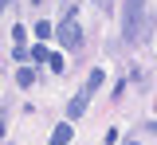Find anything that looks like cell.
<instances>
[{"mask_svg":"<svg viewBox=\"0 0 157 145\" xmlns=\"http://www.w3.org/2000/svg\"><path fill=\"white\" fill-rule=\"evenodd\" d=\"M141 24H145V0H126L122 4V39L137 43L141 39Z\"/></svg>","mask_w":157,"mask_h":145,"instance_id":"obj_1","label":"cell"},{"mask_svg":"<svg viewBox=\"0 0 157 145\" xmlns=\"http://www.w3.org/2000/svg\"><path fill=\"white\" fill-rule=\"evenodd\" d=\"M55 39L67 47V51H75V47H82V28H78V12L67 4V12H63V20H59L55 28Z\"/></svg>","mask_w":157,"mask_h":145,"instance_id":"obj_2","label":"cell"},{"mask_svg":"<svg viewBox=\"0 0 157 145\" xmlns=\"http://www.w3.org/2000/svg\"><path fill=\"white\" fill-rule=\"evenodd\" d=\"M82 114H86V98L78 94V98H71V102H67V118H82Z\"/></svg>","mask_w":157,"mask_h":145,"instance_id":"obj_3","label":"cell"},{"mask_svg":"<svg viewBox=\"0 0 157 145\" xmlns=\"http://www.w3.org/2000/svg\"><path fill=\"white\" fill-rule=\"evenodd\" d=\"M71 133H75L71 125H55V133H51V145H67V141H71Z\"/></svg>","mask_w":157,"mask_h":145,"instance_id":"obj_4","label":"cell"},{"mask_svg":"<svg viewBox=\"0 0 157 145\" xmlns=\"http://www.w3.org/2000/svg\"><path fill=\"white\" fill-rule=\"evenodd\" d=\"M16 83L20 86H32V83H36V71H32V67H20V71H16Z\"/></svg>","mask_w":157,"mask_h":145,"instance_id":"obj_5","label":"cell"},{"mask_svg":"<svg viewBox=\"0 0 157 145\" xmlns=\"http://www.w3.org/2000/svg\"><path fill=\"white\" fill-rule=\"evenodd\" d=\"M102 83H106V75H102V71H90V75H86V90H98Z\"/></svg>","mask_w":157,"mask_h":145,"instance_id":"obj_6","label":"cell"},{"mask_svg":"<svg viewBox=\"0 0 157 145\" xmlns=\"http://www.w3.org/2000/svg\"><path fill=\"white\" fill-rule=\"evenodd\" d=\"M36 35H39V39H47V35H55V28H51L47 20H39V24H36Z\"/></svg>","mask_w":157,"mask_h":145,"instance_id":"obj_7","label":"cell"},{"mask_svg":"<svg viewBox=\"0 0 157 145\" xmlns=\"http://www.w3.org/2000/svg\"><path fill=\"white\" fill-rule=\"evenodd\" d=\"M47 67H51V71H55V75H59V71H63L67 63H63V55H55V51H51V55H47Z\"/></svg>","mask_w":157,"mask_h":145,"instance_id":"obj_8","label":"cell"},{"mask_svg":"<svg viewBox=\"0 0 157 145\" xmlns=\"http://www.w3.org/2000/svg\"><path fill=\"white\" fill-rule=\"evenodd\" d=\"M47 55H51L47 47H32V59H36V63H47Z\"/></svg>","mask_w":157,"mask_h":145,"instance_id":"obj_9","label":"cell"},{"mask_svg":"<svg viewBox=\"0 0 157 145\" xmlns=\"http://www.w3.org/2000/svg\"><path fill=\"white\" fill-rule=\"evenodd\" d=\"M8 4H12V0H0V12H8Z\"/></svg>","mask_w":157,"mask_h":145,"instance_id":"obj_10","label":"cell"},{"mask_svg":"<svg viewBox=\"0 0 157 145\" xmlns=\"http://www.w3.org/2000/svg\"><path fill=\"white\" fill-rule=\"evenodd\" d=\"M0 137H4V114H0Z\"/></svg>","mask_w":157,"mask_h":145,"instance_id":"obj_11","label":"cell"},{"mask_svg":"<svg viewBox=\"0 0 157 145\" xmlns=\"http://www.w3.org/2000/svg\"><path fill=\"white\" fill-rule=\"evenodd\" d=\"M149 129H153V133H157V122H149Z\"/></svg>","mask_w":157,"mask_h":145,"instance_id":"obj_12","label":"cell"},{"mask_svg":"<svg viewBox=\"0 0 157 145\" xmlns=\"http://www.w3.org/2000/svg\"><path fill=\"white\" fill-rule=\"evenodd\" d=\"M122 145H141V141H122Z\"/></svg>","mask_w":157,"mask_h":145,"instance_id":"obj_13","label":"cell"},{"mask_svg":"<svg viewBox=\"0 0 157 145\" xmlns=\"http://www.w3.org/2000/svg\"><path fill=\"white\" fill-rule=\"evenodd\" d=\"M32 4H39V0H32Z\"/></svg>","mask_w":157,"mask_h":145,"instance_id":"obj_14","label":"cell"}]
</instances>
